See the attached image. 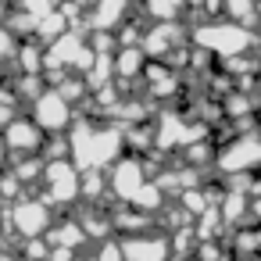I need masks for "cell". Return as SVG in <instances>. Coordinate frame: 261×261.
<instances>
[{
  "label": "cell",
  "mask_w": 261,
  "mask_h": 261,
  "mask_svg": "<svg viewBox=\"0 0 261 261\" xmlns=\"http://www.w3.org/2000/svg\"><path fill=\"white\" fill-rule=\"evenodd\" d=\"M68 147H72V165L90 175V172H111L129 150H125V129L115 122H97V118H83L72 125L68 133Z\"/></svg>",
  "instance_id": "1"
},
{
  "label": "cell",
  "mask_w": 261,
  "mask_h": 261,
  "mask_svg": "<svg viewBox=\"0 0 261 261\" xmlns=\"http://www.w3.org/2000/svg\"><path fill=\"white\" fill-rule=\"evenodd\" d=\"M190 36H193V47L207 50L218 65L225 61H236L243 54H254V47L261 43V36L240 22H229V18H207V22H193L190 25Z\"/></svg>",
  "instance_id": "2"
},
{
  "label": "cell",
  "mask_w": 261,
  "mask_h": 261,
  "mask_svg": "<svg viewBox=\"0 0 261 261\" xmlns=\"http://www.w3.org/2000/svg\"><path fill=\"white\" fill-rule=\"evenodd\" d=\"M215 175L222 182L240 179V175H261V129L257 133H236L232 140L218 143Z\"/></svg>",
  "instance_id": "3"
},
{
  "label": "cell",
  "mask_w": 261,
  "mask_h": 261,
  "mask_svg": "<svg viewBox=\"0 0 261 261\" xmlns=\"http://www.w3.org/2000/svg\"><path fill=\"white\" fill-rule=\"evenodd\" d=\"M40 197L50 207H72L83 200V172L72 161H47L43 182H40Z\"/></svg>",
  "instance_id": "4"
},
{
  "label": "cell",
  "mask_w": 261,
  "mask_h": 261,
  "mask_svg": "<svg viewBox=\"0 0 261 261\" xmlns=\"http://www.w3.org/2000/svg\"><path fill=\"white\" fill-rule=\"evenodd\" d=\"M8 229L22 240H47L54 229V207L43 197H22L8 207Z\"/></svg>",
  "instance_id": "5"
},
{
  "label": "cell",
  "mask_w": 261,
  "mask_h": 261,
  "mask_svg": "<svg viewBox=\"0 0 261 261\" xmlns=\"http://www.w3.org/2000/svg\"><path fill=\"white\" fill-rule=\"evenodd\" d=\"M29 115H33V122L47 133V136H68L72 133V125L79 122V111L65 100V93L61 90H47L36 104H29Z\"/></svg>",
  "instance_id": "6"
},
{
  "label": "cell",
  "mask_w": 261,
  "mask_h": 261,
  "mask_svg": "<svg viewBox=\"0 0 261 261\" xmlns=\"http://www.w3.org/2000/svg\"><path fill=\"white\" fill-rule=\"evenodd\" d=\"M186 47H193V36H190L186 22H154L143 33V54L150 61H172Z\"/></svg>",
  "instance_id": "7"
},
{
  "label": "cell",
  "mask_w": 261,
  "mask_h": 261,
  "mask_svg": "<svg viewBox=\"0 0 261 261\" xmlns=\"http://www.w3.org/2000/svg\"><path fill=\"white\" fill-rule=\"evenodd\" d=\"M150 179H154V172H150L147 158H133V154H125V158L108 172L111 200H115V204H133V200L143 193V186H147Z\"/></svg>",
  "instance_id": "8"
},
{
  "label": "cell",
  "mask_w": 261,
  "mask_h": 261,
  "mask_svg": "<svg viewBox=\"0 0 261 261\" xmlns=\"http://www.w3.org/2000/svg\"><path fill=\"white\" fill-rule=\"evenodd\" d=\"M140 93H143L158 111H165V108L175 104L179 93H186V75H179V72L168 68L165 61H150L147 72H143V86H140Z\"/></svg>",
  "instance_id": "9"
},
{
  "label": "cell",
  "mask_w": 261,
  "mask_h": 261,
  "mask_svg": "<svg viewBox=\"0 0 261 261\" xmlns=\"http://www.w3.org/2000/svg\"><path fill=\"white\" fill-rule=\"evenodd\" d=\"M136 18V0H86V33H118Z\"/></svg>",
  "instance_id": "10"
},
{
  "label": "cell",
  "mask_w": 261,
  "mask_h": 261,
  "mask_svg": "<svg viewBox=\"0 0 261 261\" xmlns=\"http://www.w3.org/2000/svg\"><path fill=\"white\" fill-rule=\"evenodd\" d=\"M4 133V143L11 150V161L15 158H43V147H47V133L33 122V115H18L8 129H0Z\"/></svg>",
  "instance_id": "11"
},
{
  "label": "cell",
  "mask_w": 261,
  "mask_h": 261,
  "mask_svg": "<svg viewBox=\"0 0 261 261\" xmlns=\"http://www.w3.org/2000/svg\"><path fill=\"white\" fill-rule=\"evenodd\" d=\"M125 247V261H172V236L168 232H143V236H129L122 240Z\"/></svg>",
  "instance_id": "12"
},
{
  "label": "cell",
  "mask_w": 261,
  "mask_h": 261,
  "mask_svg": "<svg viewBox=\"0 0 261 261\" xmlns=\"http://www.w3.org/2000/svg\"><path fill=\"white\" fill-rule=\"evenodd\" d=\"M136 11L147 18V25H154V22H186L190 18L186 0H136Z\"/></svg>",
  "instance_id": "13"
},
{
  "label": "cell",
  "mask_w": 261,
  "mask_h": 261,
  "mask_svg": "<svg viewBox=\"0 0 261 261\" xmlns=\"http://www.w3.org/2000/svg\"><path fill=\"white\" fill-rule=\"evenodd\" d=\"M86 240H90V236H86V229L79 225V218H58L54 229L47 232V243H50L54 250H79Z\"/></svg>",
  "instance_id": "14"
},
{
  "label": "cell",
  "mask_w": 261,
  "mask_h": 261,
  "mask_svg": "<svg viewBox=\"0 0 261 261\" xmlns=\"http://www.w3.org/2000/svg\"><path fill=\"white\" fill-rule=\"evenodd\" d=\"M222 18L240 22V25L257 33V25H261V0H222Z\"/></svg>",
  "instance_id": "15"
},
{
  "label": "cell",
  "mask_w": 261,
  "mask_h": 261,
  "mask_svg": "<svg viewBox=\"0 0 261 261\" xmlns=\"http://www.w3.org/2000/svg\"><path fill=\"white\" fill-rule=\"evenodd\" d=\"M43 65H47V47L40 40H29L18 47V58H15L18 75H43Z\"/></svg>",
  "instance_id": "16"
},
{
  "label": "cell",
  "mask_w": 261,
  "mask_h": 261,
  "mask_svg": "<svg viewBox=\"0 0 261 261\" xmlns=\"http://www.w3.org/2000/svg\"><path fill=\"white\" fill-rule=\"evenodd\" d=\"M15 8L33 15V18H47V15H54L61 8V0H15Z\"/></svg>",
  "instance_id": "17"
},
{
  "label": "cell",
  "mask_w": 261,
  "mask_h": 261,
  "mask_svg": "<svg viewBox=\"0 0 261 261\" xmlns=\"http://www.w3.org/2000/svg\"><path fill=\"white\" fill-rule=\"evenodd\" d=\"M93 261H125V247H122V240H104Z\"/></svg>",
  "instance_id": "18"
},
{
  "label": "cell",
  "mask_w": 261,
  "mask_h": 261,
  "mask_svg": "<svg viewBox=\"0 0 261 261\" xmlns=\"http://www.w3.org/2000/svg\"><path fill=\"white\" fill-rule=\"evenodd\" d=\"M0 261H11V257H8V254H0Z\"/></svg>",
  "instance_id": "19"
},
{
  "label": "cell",
  "mask_w": 261,
  "mask_h": 261,
  "mask_svg": "<svg viewBox=\"0 0 261 261\" xmlns=\"http://www.w3.org/2000/svg\"><path fill=\"white\" fill-rule=\"evenodd\" d=\"M0 211H4V197H0Z\"/></svg>",
  "instance_id": "20"
},
{
  "label": "cell",
  "mask_w": 261,
  "mask_h": 261,
  "mask_svg": "<svg viewBox=\"0 0 261 261\" xmlns=\"http://www.w3.org/2000/svg\"><path fill=\"white\" fill-rule=\"evenodd\" d=\"M22 261H25V257H22Z\"/></svg>",
  "instance_id": "21"
}]
</instances>
